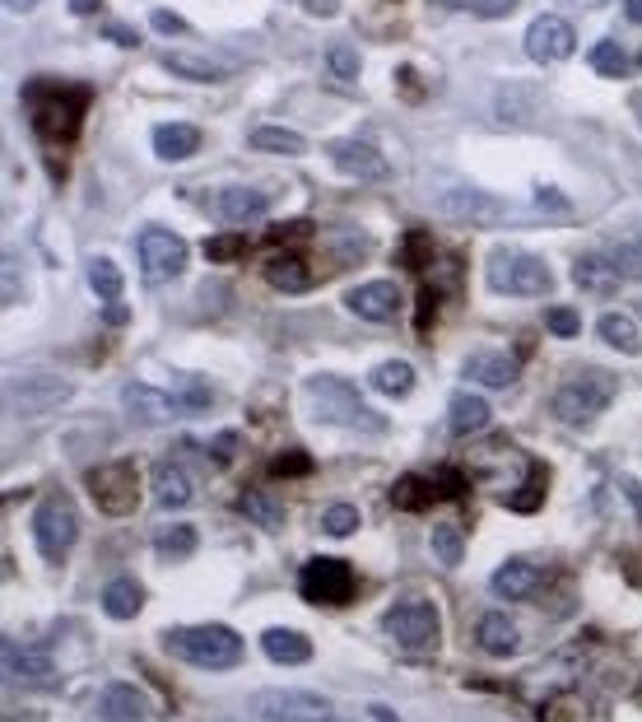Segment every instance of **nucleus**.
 Wrapping results in <instances>:
<instances>
[{
  "label": "nucleus",
  "mask_w": 642,
  "mask_h": 722,
  "mask_svg": "<svg viewBox=\"0 0 642 722\" xmlns=\"http://www.w3.org/2000/svg\"><path fill=\"white\" fill-rule=\"evenodd\" d=\"M573 5H587V10H596V5H606V0H573Z\"/></svg>",
  "instance_id": "59"
},
{
  "label": "nucleus",
  "mask_w": 642,
  "mask_h": 722,
  "mask_svg": "<svg viewBox=\"0 0 642 722\" xmlns=\"http://www.w3.org/2000/svg\"><path fill=\"white\" fill-rule=\"evenodd\" d=\"M610 397H615V378L610 374H577V378H568L554 392V415L563 420V424H587V420H596L600 411L610 406Z\"/></svg>",
  "instance_id": "7"
},
{
  "label": "nucleus",
  "mask_w": 642,
  "mask_h": 722,
  "mask_svg": "<svg viewBox=\"0 0 642 722\" xmlns=\"http://www.w3.org/2000/svg\"><path fill=\"white\" fill-rule=\"evenodd\" d=\"M164 648L187 662V667L201 671H228L243 662V638L228 630V624H191V630H168Z\"/></svg>",
  "instance_id": "3"
},
{
  "label": "nucleus",
  "mask_w": 642,
  "mask_h": 722,
  "mask_svg": "<svg viewBox=\"0 0 642 722\" xmlns=\"http://www.w3.org/2000/svg\"><path fill=\"white\" fill-rule=\"evenodd\" d=\"M5 676L19 680V686H52L56 667L47 653L37 648H19V643H5Z\"/></svg>",
  "instance_id": "21"
},
{
  "label": "nucleus",
  "mask_w": 642,
  "mask_h": 722,
  "mask_svg": "<svg viewBox=\"0 0 642 722\" xmlns=\"http://www.w3.org/2000/svg\"><path fill=\"white\" fill-rule=\"evenodd\" d=\"M307 406L326 424H354V429H368V434H386V420L368 411L363 397L345 378H313L307 382Z\"/></svg>",
  "instance_id": "6"
},
{
  "label": "nucleus",
  "mask_w": 642,
  "mask_h": 722,
  "mask_svg": "<svg viewBox=\"0 0 642 722\" xmlns=\"http://www.w3.org/2000/svg\"><path fill=\"white\" fill-rule=\"evenodd\" d=\"M573 280L587 289V295H615L619 285H624V270H619V262H615V252L610 247H600V252H587V257H577L573 262Z\"/></svg>",
  "instance_id": "19"
},
{
  "label": "nucleus",
  "mask_w": 642,
  "mask_h": 722,
  "mask_svg": "<svg viewBox=\"0 0 642 722\" xmlns=\"http://www.w3.org/2000/svg\"><path fill=\"white\" fill-rule=\"evenodd\" d=\"M37 5V0H5V10H14V14H29Z\"/></svg>",
  "instance_id": "55"
},
{
  "label": "nucleus",
  "mask_w": 642,
  "mask_h": 722,
  "mask_svg": "<svg viewBox=\"0 0 642 722\" xmlns=\"http://www.w3.org/2000/svg\"><path fill=\"white\" fill-rule=\"evenodd\" d=\"M536 201H540L544 210H554V214H568V197H563V191H554V187H536Z\"/></svg>",
  "instance_id": "52"
},
{
  "label": "nucleus",
  "mask_w": 642,
  "mask_h": 722,
  "mask_svg": "<svg viewBox=\"0 0 642 722\" xmlns=\"http://www.w3.org/2000/svg\"><path fill=\"white\" fill-rule=\"evenodd\" d=\"M178 397V411L182 415H205L210 406H214V387H205V382H187L182 392H172Z\"/></svg>",
  "instance_id": "42"
},
{
  "label": "nucleus",
  "mask_w": 642,
  "mask_h": 722,
  "mask_svg": "<svg viewBox=\"0 0 642 722\" xmlns=\"http://www.w3.org/2000/svg\"><path fill=\"white\" fill-rule=\"evenodd\" d=\"M303 597L307 601H317V607H345L349 597H354V569H349L345 559H313L303 569Z\"/></svg>",
  "instance_id": "15"
},
{
  "label": "nucleus",
  "mask_w": 642,
  "mask_h": 722,
  "mask_svg": "<svg viewBox=\"0 0 642 722\" xmlns=\"http://www.w3.org/2000/svg\"><path fill=\"white\" fill-rule=\"evenodd\" d=\"M154 551L164 559H187L196 551V526H159V532H154Z\"/></svg>",
  "instance_id": "38"
},
{
  "label": "nucleus",
  "mask_w": 642,
  "mask_h": 722,
  "mask_svg": "<svg viewBox=\"0 0 642 722\" xmlns=\"http://www.w3.org/2000/svg\"><path fill=\"white\" fill-rule=\"evenodd\" d=\"M126 411L140 420V424H168V420H178V397L172 392H159V387H145V382H126Z\"/></svg>",
  "instance_id": "20"
},
{
  "label": "nucleus",
  "mask_w": 642,
  "mask_h": 722,
  "mask_svg": "<svg viewBox=\"0 0 642 722\" xmlns=\"http://www.w3.org/2000/svg\"><path fill=\"white\" fill-rule=\"evenodd\" d=\"M75 382L61 374H24L5 382V406L14 415H47L56 406H66Z\"/></svg>",
  "instance_id": "10"
},
{
  "label": "nucleus",
  "mask_w": 642,
  "mask_h": 722,
  "mask_svg": "<svg viewBox=\"0 0 642 722\" xmlns=\"http://www.w3.org/2000/svg\"><path fill=\"white\" fill-rule=\"evenodd\" d=\"M326 154H330V164H336L345 178H359V182H382L386 173H392V168H386V159L368 141H330Z\"/></svg>",
  "instance_id": "16"
},
{
  "label": "nucleus",
  "mask_w": 642,
  "mask_h": 722,
  "mask_svg": "<svg viewBox=\"0 0 642 722\" xmlns=\"http://www.w3.org/2000/svg\"><path fill=\"white\" fill-rule=\"evenodd\" d=\"M322 526H326V536H349L359 526V509L354 503H330L322 513Z\"/></svg>",
  "instance_id": "43"
},
{
  "label": "nucleus",
  "mask_w": 642,
  "mask_h": 722,
  "mask_svg": "<svg viewBox=\"0 0 642 722\" xmlns=\"http://www.w3.org/2000/svg\"><path fill=\"white\" fill-rule=\"evenodd\" d=\"M135 257H140V270L149 276V285H168V280H178L187 266V238L172 229L149 224L135 233Z\"/></svg>",
  "instance_id": "9"
},
{
  "label": "nucleus",
  "mask_w": 642,
  "mask_h": 722,
  "mask_svg": "<svg viewBox=\"0 0 642 722\" xmlns=\"http://www.w3.org/2000/svg\"><path fill=\"white\" fill-rule=\"evenodd\" d=\"M159 62H164V70L182 75V80H201V85H214L228 75V66L210 62V56H159Z\"/></svg>",
  "instance_id": "34"
},
{
  "label": "nucleus",
  "mask_w": 642,
  "mask_h": 722,
  "mask_svg": "<svg viewBox=\"0 0 642 722\" xmlns=\"http://www.w3.org/2000/svg\"><path fill=\"white\" fill-rule=\"evenodd\" d=\"M247 145L251 149H261V154H303L307 141L299 131H284V126H257L247 135Z\"/></svg>",
  "instance_id": "35"
},
{
  "label": "nucleus",
  "mask_w": 642,
  "mask_h": 722,
  "mask_svg": "<svg viewBox=\"0 0 642 722\" xmlns=\"http://www.w3.org/2000/svg\"><path fill=\"white\" fill-rule=\"evenodd\" d=\"M484 276H489L494 295H513V299H540L554 289V270L517 247H494L489 262H484Z\"/></svg>",
  "instance_id": "5"
},
{
  "label": "nucleus",
  "mask_w": 642,
  "mask_h": 722,
  "mask_svg": "<svg viewBox=\"0 0 642 722\" xmlns=\"http://www.w3.org/2000/svg\"><path fill=\"white\" fill-rule=\"evenodd\" d=\"M540 588V569L527 559H508V564H498V574H494V592L498 597H508V601H527L531 592Z\"/></svg>",
  "instance_id": "26"
},
{
  "label": "nucleus",
  "mask_w": 642,
  "mask_h": 722,
  "mask_svg": "<svg viewBox=\"0 0 642 722\" xmlns=\"http://www.w3.org/2000/svg\"><path fill=\"white\" fill-rule=\"evenodd\" d=\"M266 280H270V289H280V295H303V289L313 285V276H307V266L299 257L266 262Z\"/></svg>",
  "instance_id": "32"
},
{
  "label": "nucleus",
  "mask_w": 642,
  "mask_h": 722,
  "mask_svg": "<svg viewBox=\"0 0 642 722\" xmlns=\"http://www.w3.org/2000/svg\"><path fill=\"white\" fill-rule=\"evenodd\" d=\"M428 257H433V243H428V233H410V238H405V247H401V262L410 266V270H419Z\"/></svg>",
  "instance_id": "50"
},
{
  "label": "nucleus",
  "mask_w": 642,
  "mask_h": 722,
  "mask_svg": "<svg viewBox=\"0 0 642 722\" xmlns=\"http://www.w3.org/2000/svg\"><path fill=\"white\" fill-rule=\"evenodd\" d=\"M573 43L577 37L568 19L544 14L527 29V56H536V62H563V56H573Z\"/></svg>",
  "instance_id": "18"
},
{
  "label": "nucleus",
  "mask_w": 642,
  "mask_h": 722,
  "mask_svg": "<svg viewBox=\"0 0 642 722\" xmlns=\"http://www.w3.org/2000/svg\"><path fill=\"white\" fill-rule=\"evenodd\" d=\"M70 10H75V14H99L103 0H70Z\"/></svg>",
  "instance_id": "53"
},
{
  "label": "nucleus",
  "mask_w": 642,
  "mask_h": 722,
  "mask_svg": "<svg viewBox=\"0 0 642 722\" xmlns=\"http://www.w3.org/2000/svg\"><path fill=\"white\" fill-rule=\"evenodd\" d=\"M89 495L99 499V509L112 513V518H126L135 503H140V471L131 462H112V466H99L89 471Z\"/></svg>",
  "instance_id": "13"
},
{
  "label": "nucleus",
  "mask_w": 642,
  "mask_h": 722,
  "mask_svg": "<svg viewBox=\"0 0 642 722\" xmlns=\"http://www.w3.org/2000/svg\"><path fill=\"white\" fill-rule=\"evenodd\" d=\"M624 14L633 19V24H642V0H624Z\"/></svg>",
  "instance_id": "56"
},
{
  "label": "nucleus",
  "mask_w": 642,
  "mask_h": 722,
  "mask_svg": "<svg viewBox=\"0 0 642 722\" xmlns=\"http://www.w3.org/2000/svg\"><path fill=\"white\" fill-rule=\"evenodd\" d=\"M461 490H465V480H461L457 466H438V471H405V476L396 480L392 499H396V509L419 513V509H428V503L452 499V495H461Z\"/></svg>",
  "instance_id": "12"
},
{
  "label": "nucleus",
  "mask_w": 642,
  "mask_h": 722,
  "mask_svg": "<svg viewBox=\"0 0 642 722\" xmlns=\"http://www.w3.org/2000/svg\"><path fill=\"white\" fill-rule=\"evenodd\" d=\"M326 70L330 75H336V80H354V75H359V52L354 47H349V43H336V47H330L326 52Z\"/></svg>",
  "instance_id": "44"
},
{
  "label": "nucleus",
  "mask_w": 642,
  "mask_h": 722,
  "mask_svg": "<svg viewBox=\"0 0 642 722\" xmlns=\"http://www.w3.org/2000/svg\"><path fill=\"white\" fill-rule=\"evenodd\" d=\"M99 713H103V722H140L149 709H145V695L135 686L112 680V686L103 690V699H99Z\"/></svg>",
  "instance_id": "24"
},
{
  "label": "nucleus",
  "mask_w": 642,
  "mask_h": 722,
  "mask_svg": "<svg viewBox=\"0 0 642 722\" xmlns=\"http://www.w3.org/2000/svg\"><path fill=\"white\" fill-rule=\"evenodd\" d=\"M600 341L624 349V355H642V331L633 318H624V312H606V318H600Z\"/></svg>",
  "instance_id": "33"
},
{
  "label": "nucleus",
  "mask_w": 642,
  "mask_h": 722,
  "mask_svg": "<svg viewBox=\"0 0 642 722\" xmlns=\"http://www.w3.org/2000/svg\"><path fill=\"white\" fill-rule=\"evenodd\" d=\"M475 643L489 657H513L517 653V643H521V634H517V624H513V615H503V611H484L480 615V624H475Z\"/></svg>",
  "instance_id": "23"
},
{
  "label": "nucleus",
  "mask_w": 642,
  "mask_h": 722,
  "mask_svg": "<svg viewBox=\"0 0 642 722\" xmlns=\"http://www.w3.org/2000/svg\"><path fill=\"white\" fill-rule=\"evenodd\" d=\"M410 387H415V368L405 364V359H386V364L373 368V392H382V397H405Z\"/></svg>",
  "instance_id": "37"
},
{
  "label": "nucleus",
  "mask_w": 642,
  "mask_h": 722,
  "mask_svg": "<svg viewBox=\"0 0 642 722\" xmlns=\"http://www.w3.org/2000/svg\"><path fill=\"white\" fill-rule=\"evenodd\" d=\"M368 713H373V722H401L392 709H386V704H368Z\"/></svg>",
  "instance_id": "54"
},
{
  "label": "nucleus",
  "mask_w": 642,
  "mask_h": 722,
  "mask_svg": "<svg viewBox=\"0 0 642 722\" xmlns=\"http://www.w3.org/2000/svg\"><path fill=\"white\" fill-rule=\"evenodd\" d=\"M149 24H154V33H164V37L187 33V19H182V14H172V10H154V14H149Z\"/></svg>",
  "instance_id": "51"
},
{
  "label": "nucleus",
  "mask_w": 642,
  "mask_h": 722,
  "mask_svg": "<svg viewBox=\"0 0 642 722\" xmlns=\"http://www.w3.org/2000/svg\"><path fill=\"white\" fill-rule=\"evenodd\" d=\"M196 149H201V131H196V126H187V122H178V126H159V131H154V154H159V159H168V164L191 159Z\"/></svg>",
  "instance_id": "29"
},
{
  "label": "nucleus",
  "mask_w": 642,
  "mask_h": 722,
  "mask_svg": "<svg viewBox=\"0 0 642 722\" xmlns=\"http://www.w3.org/2000/svg\"><path fill=\"white\" fill-rule=\"evenodd\" d=\"M154 503H159V509H182V503H191V476L178 462L154 466Z\"/></svg>",
  "instance_id": "27"
},
{
  "label": "nucleus",
  "mask_w": 642,
  "mask_h": 722,
  "mask_svg": "<svg viewBox=\"0 0 642 722\" xmlns=\"http://www.w3.org/2000/svg\"><path fill=\"white\" fill-rule=\"evenodd\" d=\"M428 545H433V559L442 564V569H457V564H461V555H465L461 526H452V522L433 526V536H428Z\"/></svg>",
  "instance_id": "39"
},
{
  "label": "nucleus",
  "mask_w": 642,
  "mask_h": 722,
  "mask_svg": "<svg viewBox=\"0 0 642 722\" xmlns=\"http://www.w3.org/2000/svg\"><path fill=\"white\" fill-rule=\"evenodd\" d=\"M93 103L89 85H66V80H33L24 89L29 126L37 131L43 145H70L85 126V112Z\"/></svg>",
  "instance_id": "2"
},
{
  "label": "nucleus",
  "mask_w": 642,
  "mask_h": 722,
  "mask_svg": "<svg viewBox=\"0 0 642 722\" xmlns=\"http://www.w3.org/2000/svg\"><path fill=\"white\" fill-rule=\"evenodd\" d=\"M428 191H433V210L442 214V220H457V224H480V229H498V224H521V214L508 206L489 197V191H480L471 182H428Z\"/></svg>",
  "instance_id": "4"
},
{
  "label": "nucleus",
  "mask_w": 642,
  "mask_h": 722,
  "mask_svg": "<svg viewBox=\"0 0 642 722\" xmlns=\"http://www.w3.org/2000/svg\"><path fill=\"white\" fill-rule=\"evenodd\" d=\"M471 480L484 495L503 499L517 513H536L544 499V471L513 443H484L471 457Z\"/></svg>",
  "instance_id": "1"
},
{
  "label": "nucleus",
  "mask_w": 642,
  "mask_h": 722,
  "mask_svg": "<svg viewBox=\"0 0 642 722\" xmlns=\"http://www.w3.org/2000/svg\"><path fill=\"white\" fill-rule=\"evenodd\" d=\"M615 262L624 270V280H642V243H615Z\"/></svg>",
  "instance_id": "46"
},
{
  "label": "nucleus",
  "mask_w": 642,
  "mask_h": 722,
  "mask_svg": "<svg viewBox=\"0 0 642 722\" xmlns=\"http://www.w3.org/2000/svg\"><path fill=\"white\" fill-rule=\"evenodd\" d=\"M330 722H345V718H330Z\"/></svg>",
  "instance_id": "61"
},
{
  "label": "nucleus",
  "mask_w": 642,
  "mask_h": 722,
  "mask_svg": "<svg viewBox=\"0 0 642 722\" xmlns=\"http://www.w3.org/2000/svg\"><path fill=\"white\" fill-rule=\"evenodd\" d=\"M386 634H392L401 648H410V653H424V648H433V638H438V611L428 607V601H396L392 611H386Z\"/></svg>",
  "instance_id": "14"
},
{
  "label": "nucleus",
  "mask_w": 642,
  "mask_h": 722,
  "mask_svg": "<svg viewBox=\"0 0 642 722\" xmlns=\"http://www.w3.org/2000/svg\"><path fill=\"white\" fill-rule=\"evenodd\" d=\"M251 718L261 722H330V704L313 690H261L251 695Z\"/></svg>",
  "instance_id": "11"
},
{
  "label": "nucleus",
  "mask_w": 642,
  "mask_h": 722,
  "mask_svg": "<svg viewBox=\"0 0 642 722\" xmlns=\"http://www.w3.org/2000/svg\"><path fill=\"white\" fill-rule=\"evenodd\" d=\"M517 374H521L517 355H475V359H465V378L480 382V387H508Z\"/></svg>",
  "instance_id": "28"
},
{
  "label": "nucleus",
  "mask_w": 642,
  "mask_h": 722,
  "mask_svg": "<svg viewBox=\"0 0 642 722\" xmlns=\"http://www.w3.org/2000/svg\"><path fill=\"white\" fill-rule=\"evenodd\" d=\"M349 312H359L363 322H392L401 312V285L396 280H368L345 295Z\"/></svg>",
  "instance_id": "17"
},
{
  "label": "nucleus",
  "mask_w": 642,
  "mask_h": 722,
  "mask_svg": "<svg viewBox=\"0 0 642 722\" xmlns=\"http://www.w3.org/2000/svg\"><path fill=\"white\" fill-rule=\"evenodd\" d=\"M261 653L270 662H280V667H303V662H313V643L294 630H266L261 634Z\"/></svg>",
  "instance_id": "25"
},
{
  "label": "nucleus",
  "mask_w": 642,
  "mask_h": 722,
  "mask_svg": "<svg viewBox=\"0 0 642 722\" xmlns=\"http://www.w3.org/2000/svg\"><path fill=\"white\" fill-rule=\"evenodd\" d=\"M633 112H638V122H642V93H638V99H633Z\"/></svg>",
  "instance_id": "60"
},
{
  "label": "nucleus",
  "mask_w": 642,
  "mask_h": 722,
  "mask_svg": "<svg viewBox=\"0 0 642 722\" xmlns=\"http://www.w3.org/2000/svg\"><path fill=\"white\" fill-rule=\"evenodd\" d=\"M307 471H313V457H307V453H280L275 462H270V476H307Z\"/></svg>",
  "instance_id": "49"
},
{
  "label": "nucleus",
  "mask_w": 642,
  "mask_h": 722,
  "mask_svg": "<svg viewBox=\"0 0 642 722\" xmlns=\"http://www.w3.org/2000/svg\"><path fill=\"white\" fill-rule=\"evenodd\" d=\"M85 276H89V289H93V295H99L103 303H116V299H122V270H116V262L89 257V262H85Z\"/></svg>",
  "instance_id": "36"
},
{
  "label": "nucleus",
  "mask_w": 642,
  "mask_h": 722,
  "mask_svg": "<svg viewBox=\"0 0 642 722\" xmlns=\"http://www.w3.org/2000/svg\"><path fill=\"white\" fill-rule=\"evenodd\" d=\"M247 252V238H238V233H219V238L205 243V257L210 262H238Z\"/></svg>",
  "instance_id": "45"
},
{
  "label": "nucleus",
  "mask_w": 642,
  "mask_h": 722,
  "mask_svg": "<svg viewBox=\"0 0 642 722\" xmlns=\"http://www.w3.org/2000/svg\"><path fill=\"white\" fill-rule=\"evenodd\" d=\"M447 424H452V434H461V438H465V434H480V429L489 424V401L475 397V392H457Z\"/></svg>",
  "instance_id": "30"
},
{
  "label": "nucleus",
  "mask_w": 642,
  "mask_h": 722,
  "mask_svg": "<svg viewBox=\"0 0 642 722\" xmlns=\"http://www.w3.org/2000/svg\"><path fill=\"white\" fill-rule=\"evenodd\" d=\"M108 322H112V326H122V322H126V308H122V303H112V308H108Z\"/></svg>",
  "instance_id": "57"
},
{
  "label": "nucleus",
  "mask_w": 642,
  "mask_h": 722,
  "mask_svg": "<svg viewBox=\"0 0 642 722\" xmlns=\"http://www.w3.org/2000/svg\"><path fill=\"white\" fill-rule=\"evenodd\" d=\"M438 5H447V10H471V14H508L517 0H438Z\"/></svg>",
  "instance_id": "47"
},
{
  "label": "nucleus",
  "mask_w": 642,
  "mask_h": 722,
  "mask_svg": "<svg viewBox=\"0 0 642 722\" xmlns=\"http://www.w3.org/2000/svg\"><path fill=\"white\" fill-rule=\"evenodd\" d=\"M544 326H550L554 336H563V341H573L577 331H582V322H577L573 308H550V312H544Z\"/></svg>",
  "instance_id": "48"
},
{
  "label": "nucleus",
  "mask_w": 642,
  "mask_h": 722,
  "mask_svg": "<svg viewBox=\"0 0 642 722\" xmlns=\"http://www.w3.org/2000/svg\"><path fill=\"white\" fill-rule=\"evenodd\" d=\"M243 513L251 518V522H261V526H280L284 522V509L270 495H261V490H247L243 495Z\"/></svg>",
  "instance_id": "41"
},
{
  "label": "nucleus",
  "mask_w": 642,
  "mask_h": 722,
  "mask_svg": "<svg viewBox=\"0 0 642 722\" xmlns=\"http://www.w3.org/2000/svg\"><path fill=\"white\" fill-rule=\"evenodd\" d=\"M307 5H313V10H326V14H330V10H336V0H307Z\"/></svg>",
  "instance_id": "58"
},
{
  "label": "nucleus",
  "mask_w": 642,
  "mask_h": 722,
  "mask_svg": "<svg viewBox=\"0 0 642 722\" xmlns=\"http://www.w3.org/2000/svg\"><path fill=\"white\" fill-rule=\"evenodd\" d=\"M75 536H80V513H75L70 499L52 495V499L37 503V513H33V541H37V551H43V559L61 564L70 555Z\"/></svg>",
  "instance_id": "8"
},
{
  "label": "nucleus",
  "mask_w": 642,
  "mask_h": 722,
  "mask_svg": "<svg viewBox=\"0 0 642 722\" xmlns=\"http://www.w3.org/2000/svg\"><path fill=\"white\" fill-rule=\"evenodd\" d=\"M140 607H145V592H140V582H135V578H112L108 588H103V611L112 620L140 615Z\"/></svg>",
  "instance_id": "31"
},
{
  "label": "nucleus",
  "mask_w": 642,
  "mask_h": 722,
  "mask_svg": "<svg viewBox=\"0 0 642 722\" xmlns=\"http://www.w3.org/2000/svg\"><path fill=\"white\" fill-rule=\"evenodd\" d=\"M592 66H596L600 75H610V80H619V75H629V70H633L629 52L619 47V43H610V37H606V43H596V47H592Z\"/></svg>",
  "instance_id": "40"
},
{
  "label": "nucleus",
  "mask_w": 642,
  "mask_h": 722,
  "mask_svg": "<svg viewBox=\"0 0 642 722\" xmlns=\"http://www.w3.org/2000/svg\"><path fill=\"white\" fill-rule=\"evenodd\" d=\"M214 214H219L224 224H251V220H261L266 214V197L261 191H251V187H224V191H214Z\"/></svg>",
  "instance_id": "22"
}]
</instances>
